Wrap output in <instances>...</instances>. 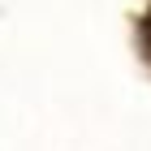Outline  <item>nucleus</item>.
I'll use <instances>...</instances> for the list:
<instances>
[]
</instances>
